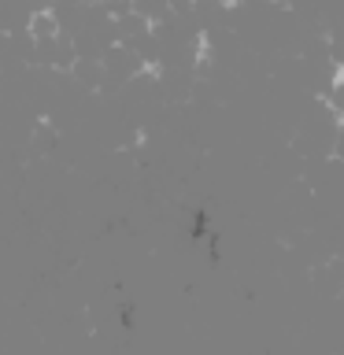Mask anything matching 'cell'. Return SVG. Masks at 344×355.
<instances>
[{"label":"cell","mask_w":344,"mask_h":355,"mask_svg":"<svg viewBox=\"0 0 344 355\" xmlns=\"http://www.w3.org/2000/svg\"><path fill=\"white\" fill-rule=\"evenodd\" d=\"M104 67H108V78H119V82H130V78H141L148 67L130 44H111L104 52Z\"/></svg>","instance_id":"obj_1"},{"label":"cell","mask_w":344,"mask_h":355,"mask_svg":"<svg viewBox=\"0 0 344 355\" xmlns=\"http://www.w3.org/2000/svg\"><path fill=\"white\" fill-rule=\"evenodd\" d=\"M226 4H230V8H237V4H244V0H226Z\"/></svg>","instance_id":"obj_4"},{"label":"cell","mask_w":344,"mask_h":355,"mask_svg":"<svg viewBox=\"0 0 344 355\" xmlns=\"http://www.w3.org/2000/svg\"><path fill=\"white\" fill-rule=\"evenodd\" d=\"M71 74H74V82H78V85H85V89H104V85L111 82L104 60H85V55L71 67Z\"/></svg>","instance_id":"obj_3"},{"label":"cell","mask_w":344,"mask_h":355,"mask_svg":"<svg viewBox=\"0 0 344 355\" xmlns=\"http://www.w3.org/2000/svg\"><path fill=\"white\" fill-rule=\"evenodd\" d=\"M26 33L41 44V41H55V37H60V33H67V30H63V22L55 19L52 8H37V11L30 15V22H26Z\"/></svg>","instance_id":"obj_2"}]
</instances>
